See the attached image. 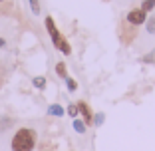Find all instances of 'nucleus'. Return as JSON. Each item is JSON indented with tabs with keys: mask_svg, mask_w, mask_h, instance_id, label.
<instances>
[{
	"mask_svg": "<svg viewBox=\"0 0 155 151\" xmlns=\"http://www.w3.org/2000/svg\"><path fill=\"white\" fill-rule=\"evenodd\" d=\"M36 141H38V135L32 127H20V129H16V133L12 135L10 149L12 151H34Z\"/></svg>",
	"mask_w": 155,
	"mask_h": 151,
	"instance_id": "obj_1",
	"label": "nucleus"
},
{
	"mask_svg": "<svg viewBox=\"0 0 155 151\" xmlns=\"http://www.w3.org/2000/svg\"><path fill=\"white\" fill-rule=\"evenodd\" d=\"M44 24H46V30H48V34H50L52 44H54L56 50L62 52L64 56H70V54H72V46H70V42L64 38V34H62V32L58 30V26H56L54 18H52V16H46Z\"/></svg>",
	"mask_w": 155,
	"mask_h": 151,
	"instance_id": "obj_2",
	"label": "nucleus"
},
{
	"mask_svg": "<svg viewBox=\"0 0 155 151\" xmlns=\"http://www.w3.org/2000/svg\"><path fill=\"white\" fill-rule=\"evenodd\" d=\"M125 22L129 24V26H143V24L147 22V12L141 8H133L127 12V16H125Z\"/></svg>",
	"mask_w": 155,
	"mask_h": 151,
	"instance_id": "obj_3",
	"label": "nucleus"
},
{
	"mask_svg": "<svg viewBox=\"0 0 155 151\" xmlns=\"http://www.w3.org/2000/svg\"><path fill=\"white\" fill-rule=\"evenodd\" d=\"M78 111H80V115H82L84 123L86 125H94V111L90 110V105L86 103V101H78Z\"/></svg>",
	"mask_w": 155,
	"mask_h": 151,
	"instance_id": "obj_4",
	"label": "nucleus"
},
{
	"mask_svg": "<svg viewBox=\"0 0 155 151\" xmlns=\"http://www.w3.org/2000/svg\"><path fill=\"white\" fill-rule=\"evenodd\" d=\"M48 115H52V117H62V115L66 113V110L62 107L60 103H52V105H48Z\"/></svg>",
	"mask_w": 155,
	"mask_h": 151,
	"instance_id": "obj_5",
	"label": "nucleus"
},
{
	"mask_svg": "<svg viewBox=\"0 0 155 151\" xmlns=\"http://www.w3.org/2000/svg\"><path fill=\"white\" fill-rule=\"evenodd\" d=\"M32 86L36 87V90H44V87L48 86V82H46L44 76H36V78H32Z\"/></svg>",
	"mask_w": 155,
	"mask_h": 151,
	"instance_id": "obj_6",
	"label": "nucleus"
},
{
	"mask_svg": "<svg viewBox=\"0 0 155 151\" xmlns=\"http://www.w3.org/2000/svg\"><path fill=\"white\" fill-rule=\"evenodd\" d=\"M12 125H14V119L12 117H6V115L0 117V131H6V129L12 127Z\"/></svg>",
	"mask_w": 155,
	"mask_h": 151,
	"instance_id": "obj_7",
	"label": "nucleus"
},
{
	"mask_svg": "<svg viewBox=\"0 0 155 151\" xmlns=\"http://www.w3.org/2000/svg\"><path fill=\"white\" fill-rule=\"evenodd\" d=\"M56 74H58V76H60L62 80L68 78V68H66L64 62H58V64H56Z\"/></svg>",
	"mask_w": 155,
	"mask_h": 151,
	"instance_id": "obj_8",
	"label": "nucleus"
},
{
	"mask_svg": "<svg viewBox=\"0 0 155 151\" xmlns=\"http://www.w3.org/2000/svg\"><path fill=\"white\" fill-rule=\"evenodd\" d=\"M72 127H74V129H76V131H78V133H86V127H87V125H86V123H84V119H80V117H76V119H74V123H72Z\"/></svg>",
	"mask_w": 155,
	"mask_h": 151,
	"instance_id": "obj_9",
	"label": "nucleus"
},
{
	"mask_svg": "<svg viewBox=\"0 0 155 151\" xmlns=\"http://www.w3.org/2000/svg\"><path fill=\"white\" fill-rule=\"evenodd\" d=\"M143 26H145V30L149 34H155V16H147V22Z\"/></svg>",
	"mask_w": 155,
	"mask_h": 151,
	"instance_id": "obj_10",
	"label": "nucleus"
},
{
	"mask_svg": "<svg viewBox=\"0 0 155 151\" xmlns=\"http://www.w3.org/2000/svg\"><path fill=\"white\" fill-rule=\"evenodd\" d=\"M28 4H30V10L34 16H40V0H28Z\"/></svg>",
	"mask_w": 155,
	"mask_h": 151,
	"instance_id": "obj_11",
	"label": "nucleus"
},
{
	"mask_svg": "<svg viewBox=\"0 0 155 151\" xmlns=\"http://www.w3.org/2000/svg\"><path fill=\"white\" fill-rule=\"evenodd\" d=\"M139 8H141V10H145V12L149 14L151 10L155 8V0H143V2H141V6H139Z\"/></svg>",
	"mask_w": 155,
	"mask_h": 151,
	"instance_id": "obj_12",
	"label": "nucleus"
},
{
	"mask_svg": "<svg viewBox=\"0 0 155 151\" xmlns=\"http://www.w3.org/2000/svg\"><path fill=\"white\" fill-rule=\"evenodd\" d=\"M64 82H66V87H68V92H76V90H78V82H76L74 78H70V76H68Z\"/></svg>",
	"mask_w": 155,
	"mask_h": 151,
	"instance_id": "obj_13",
	"label": "nucleus"
},
{
	"mask_svg": "<svg viewBox=\"0 0 155 151\" xmlns=\"http://www.w3.org/2000/svg\"><path fill=\"white\" fill-rule=\"evenodd\" d=\"M66 113H68L70 117L76 119V117H78V113H80V111H78V105H76V103H70L68 107H66Z\"/></svg>",
	"mask_w": 155,
	"mask_h": 151,
	"instance_id": "obj_14",
	"label": "nucleus"
},
{
	"mask_svg": "<svg viewBox=\"0 0 155 151\" xmlns=\"http://www.w3.org/2000/svg\"><path fill=\"white\" fill-rule=\"evenodd\" d=\"M104 119H105V115L101 113V111H97V113L94 115V125H96V127H100V125L104 123Z\"/></svg>",
	"mask_w": 155,
	"mask_h": 151,
	"instance_id": "obj_15",
	"label": "nucleus"
},
{
	"mask_svg": "<svg viewBox=\"0 0 155 151\" xmlns=\"http://www.w3.org/2000/svg\"><path fill=\"white\" fill-rule=\"evenodd\" d=\"M151 60H153V52H151L149 56H145V58H143V62H151Z\"/></svg>",
	"mask_w": 155,
	"mask_h": 151,
	"instance_id": "obj_16",
	"label": "nucleus"
},
{
	"mask_svg": "<svg viewBox=\"0 0 155 151\" xmlns=\"http://www.w3.org/2000/svg\"><path fill=\"white\" fill-rule=\"evenodd\" d=\"M6 46V40H4V38H0V48H4Z\"/></svg>",
	"mask_w": 155,
	"mask_h": 151,
	"instance_id": "obj_17",
	"label": "nucleus"
},
{
	"mask_svg": "<svg viewBox=\"0 0 155 151\" xmlns=\"http://www.w3.org/2000/svg\"><path fill=\"white\" fill-rule=\"evenodd\" d=\"M0 2H6V0H0Z\"/></svg>",
	"mask_w": 155,
	"mask_h": 151,
	"instance_id": "obj_18",
	"label": "nucleus"
}]
</instances>
